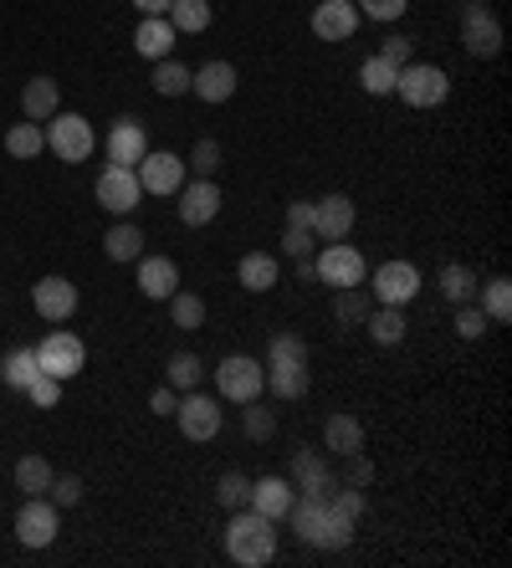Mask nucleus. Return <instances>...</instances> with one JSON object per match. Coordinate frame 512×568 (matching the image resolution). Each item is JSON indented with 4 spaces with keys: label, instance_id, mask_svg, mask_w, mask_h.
Wrapping results in <instances>:
<instances>
[{
    "label": "nucleus",
    "instance_id": "27",
    "mask_svg": "<svg viewBox=\"0 0 512 568\" xmlns=\"http://www.w3.org/2000/svg\"><path fill=\"white\" fill-rule=\"evenodd\" d=\"M369 313H375V297H369L365 282H359V287H334V317H338V328H365Z\"/></svg>",
    "mask_w": 512,
    "mask_h": 568
},
{
    "label": "nucleus",
    "instance_id": "8",
    "mask_svg": "<svg viewBox=\"0 0 512 568\" xmlns=\"http://www.w3.org/2000/svg\"><path fill=\"white\" fill-rule=\"evenodd\" d=\"M57 528H62V507L52 497H27V503L16 507V538H21V548H52Z\"/></svg>",
    "mask_w": 512,
    "mask_h": 568
},
{
    "label": "nucleus",
    "instance_id": "14",
    "mask_svg": "<svg viewBox=\"0 0 512 568\" xmlns=\"http://www.w3.org/2000/svg\"><path fill=\"white\" fill-rule=\"evenodd\" d=\"M139 200H144V185H139V174L129 164H109L98 174V205L109 215H129Z\"/></svg>",
    "mask_w": 512,
    "mask_h": 568
},
{
    "label": "nucleus",
    "instance_id": "52",
    "mask_svg": "<svg viewBox=\"0 0 512 568\" xmlns=\"http://www.w3.org/2000/svg\"><path fill=\"white\" fill-rule=\"evenodd\" d=\"M287 225H303V231H313V200H293V205H287Z\"/></svg>",
    "mask_w": 512,
    "mask_h": 568
},
{
    "label": "nucleus",
    "instance_id": "39",
    "mask_svg": "<svg viewBox=\"0 0 512 568\" xmlns=\"http://www.w3.org/2000/svg\"><path fill=\"white\" fill-rule=\"evenodd\" d=\"M201 374H205V364L195 354H175L164 364V379H170V389H180V395H190V389L201 384Z\"/></svg>",
    "mask_w": 512,
    "mask_h": 568
},
{
    "label": "nucleus",
    "instance_id": "10",
    "mask_svg": "<svg viewBox=\"0 0 512 568\" xmlns=\"http://www.w3.org/2000/svg\"><path fill=\"white\" fill-rule=\"evenodd\" d=\"M369 297L379 307H405L420 297V272L416 262H385L375 266V277H369Z\"/></svg>",
    "mask_w": 512,
    "mask_h": 568
},
{
    "label": "nucleus",
    "instance_id": "45",
    "mask_svg": "<svg viewBox=\"0 0 512 568\" xmlns=\"http://www.w3.org/2000/svg\"><path fill=\"white\" fill-rule=\"evenodd\" d=\"M457 333H461V338H467V344H477V338H482V333H487V313H482V307L461 303V307H457Z\"/></svg>",
    "mask_w": 512,
    "mask_h": 568
},
{
    "label": "nucleus",
    "instance_id": "26",
    "mask_svg": "<svg viewBox=\"0 0 512 568\" xmlns=\"http://www.w3.org/2000/svg\"><path fill=\"white\" fill-rule=\"evenodd\" d=\"M324 450H334V456H354V450H365V425L354 420V415H328L324 420Z\"/></svg>",
    "mask_w": 512,
    "mask_h": 568
},
{
    "label": "nucleus",
    "instance_id": "19",
    "mask_svg": "<svg viewBox=\"0 0 512 568\" xmlns=\"http://www.w3.org/2000/svg\"><path fill=\"white\" fill-rule=\"evenodd\" d=\"M139 292H144L149 303H170L180 292V266L170 256H139Z\"/></svg>",
    "mask_w": 512,
    "mask_h": 568
},
{
    "label": "nucleus",
    "instance_id": "37",
    "mask_svg": "<svg viewBox=\"0 0 512 568\" xmlns=\"http://www.w3.org/2000/svg\"><path fill=\"white\" fill-rule=\"evenodd\" d=\"M41 149H47V133H41V123H16L11 133H6V154L11 159H37Z\"/></svg>",
    "mask_w": 512,
    "mask_h": 568
},
{
    "label": "nucleus",
    "instance_id": "44",
    "mask_svg": "<svg viewBox=\"0 0 512 568\" xmlns=\"http://www.w3.org/2000/svg\"><path fill=\"white\" fill-rule=\"evenodd\" d=\"M31 405H41V410H57V399H62V379H52V374H37V379L27 384Z\"/></svg>",
    "mask_w": 512,
    "mask_h": 568
},
{
    "label": "nucleus",
    "instance_id": "11",
    "mask_svg": "<svg viewBox=\"0 0 512 568\" xmlns=\"http://www.w3.org/2000/svg\"><path fill=\"white\" fill-rule=\"evenodd\" d=\"M221 420H226V415H221V399L201 395V389H190V395L175 405V425L185 440H216Z\"/></svg>",
    "mask_w": 512,
    "mask_h": 568
},
{
    "label": "nucleus",
    "instance_id": "35",
    "mask_svg": "<svg viewBox=\"0 0 512 568\" xmlns=\"http://www.w3.org/2000/svg\"><path fill=\"white\" fill-rule=\"evenodd\" d=\"M41 374V364H37V348H11L6 354V364H0V379L11 384V389H21L27 395V384Z\"/></svg>",
    "mask_w": 512,
    "mask_h": 568
},
{
    "label": "nucleus",
    "instance_id": "54",
    "mask_svg": "<svg viewBox=\"0 0 512 568\" xmlns=\"http://www.w3.org/2000/svg\"><path fill=\"white\" fill-rule=\"evenodd\" d=\"M297 277H303V282H318V266H313V256H303V262H297Z\"/></svg>",
    "mask_w": 512,
    "mask_h": 568
},
{
    "label": "nucleus",
    "instance_id": "1",
    "mask_svg": "<svg viewBox=\"0 0 512 568\" xmlns=\"http://www.w3.org/2000/svg\"><path fill=\"white\" fill-rule=\"evenodd\" d=\"M287 523H293V532L308 542V548H324V554L349 548L354 532H359V517L344 513V507H338L328 491H297Z\"/></svg>",
    "mask_w": 512,
    "mask_h": 568
},
{
    "label": "nucleus",
    "instance_id": "23",
    "mask_svg": "<svg viewBox=\"0 0 512 568\" xmlns=\"http://www.w3.org/2000/svg\"><path fill=\"white\" fill-rule=\"evenodd\" d=\"M144 154H149L144 123H139V119H119V123H113V129H109V164H129V170H134Z\"/></svg>",
    "mask_w": 512,
    "mask_h": 568
},
{
    "label": "nucleus",
    "instance_id": "53",
    "mask_svg": "<svg viewBox=\"0 0 512 568\" xmlns=\"http://www.w3.org/2000/svg\"><path fill=\"white\" fill-rule=\"evenodd\" d=\"M134 6H139L144 16H164V11H170V0H134Z\"/></svg>",
    "mask_w": 512,
    "mask_h": 568
},
{
    "label": "nucleus",
    "instance_id": "32",
    "mask_svg": "<svg viewBox=\"0 0 512 568\" xmlns=\"http://www.w3.org/2000/svg\"><path fill=\"white\" fill-rule=\"evenodd\" d=\"M395 82H400V67L385 62V57H369V62H359V88H365L369 98H390L395 93Z\"/></svg>",
    "mask_w": 512,
    "mask_h": 568
},
{
    "label": "nucleus",
    "instance_id": "29",
    "mask_svg": "<svg viewBox=\"0 0 512 568\" xmlns=\"http://www.w3.org/2000/svg\"><path fill=\"white\" fill-rule=\"evenodd\" d=\"M164 16H170V27H175L180 37H201L216 11H211V0H170V11Z\"/></svg>",
    "mask_w": 512,
    "mask_h": 568
},
{
    "label": "nucleus",
    "instance_id": "17",
    "mask_svg": "<svg viewBox=\"0 0 512 568\" xmlns=\"http://www.w3.org/2000/svg\"><path fill=\"white\" fill-rule=\"evenodd\" d=\"M354 200L349 195H324V200H313V236H324V241H349L354 231Z\"/></svg>",
    "mask_w": 512,
    "mask_h": 568
},
{
    "label": "nucleus",
    "instance_id": "40",
    "mask_svg": "<svg viewBox=\"0 0 512 568\" xmlns=\"http://www.w3.org/2000/svg\"><path fill=\"white\" fill-rule=\"evenodd\" d=\"M216 503L226 507V513H242V507H252V476L242 471H226L216 487Z\"/></svg>",
    "mask_w": 512,
    "mask_h": 568
},
{
    "label": "nucleus",
    "instance_id": "13",
    "mask_svg": "<svg viewBox=\"0 0 512 568\" xmlns=\"http://www.w3.org/2000/svg\"><path fill=\"white\" fill-rule=\"evenodd\" d=\"M313 266H318V282H328V287H359V282L369 277L365 252H359V246H344V241H328Z\"/></svg>",
    "mask_w": 512,
    "mask_h": 568
},
{
    "label": "nucleus",
    "instance_id": "50",
    "mask_svg": "<svg viewBox=\"0 0 512 568\" xmlns=\"http://www.w3.org/2000/svg\"><path fill=\"white\" fill-rule=\"evenodd\" d=\"M379 57H385V62H395V67L416 62V41H410V37H385V47H379Z\"/></svg>",
    "mask_w": 512,
    "mask_h": 568
},
{
    "label": "nucleus",
    "instance_id": "5",
    "mask_svg": "<svg viewBox=\"0 0 512 568\" xmlns=\"http://www.w3.org/2000/svg\"><path fill=\"white\" fill-rule=\"evenodd\" d=\"M47 149H52L62 164H82V159L98 149V133L82 113H52V119H47Z\"/></svg>",
    "mask_w": 512,
    "mask_h": 568
},
{
    "label": "nucleus",
    "instance_id": "42",
    "mask_svg": "<svg viewBox=\"0 0 512 568\" xmlns=\"http://www.w3.org/2000/svg\"><path fill=\"white\" fill-rule=\"evenodd\" d=\"M185 170H195V180H216V170H221V144L216 139H195Z\"/></svg>",
    "mask_w": 512,
    "mask_h": 568
},
{
    "label": "nucleus",
    "instance_id": "47",
    "mask_svg": "<svg viewBox=\"0 0 512 568\" xmlns=\"http://www.w3.org/2000/svg\"><path fill=\"white\" fill-rule=\"evenodd\" d=\"M338 462H344V487H369L375 466L365 462V450H354V456H338Z\"/></svg>",
    "mask_w": 512,
    "mask_h": 568
},
{
    "label": "nucleus",
    "instance_id": "7",
    "mask_svg": "<svg viewBox=\"0 0 512 568\" xmlns=\"http://www.w3.org/2000/svg\"><path fill=\"white\" fill-rule=\"evenodd\" d=\"M37 364H41V374H52V379L68 384V379H78V374H82V364H88V348H82L78 333L52 328L37 344Z\"/></svg>",
    "mask_w": 512,
    "mask_h": 568
},
{
    "label": "nucleus",
    "instance_id": "15",
    "mask_svg": "<svg viewBox=\"0 0 512 568\" xmlns=\"http://www.w3.org/2000/svg\"><path fill=\"white\" fill-rule=\"evenodd\" d=\"M221 185L216 180H190V185H180V221L190 225V231H201V225H211L221 215Z\"/></svg>",
    "mask_w": 512,
    "mask_h": 568
},
{
    "label": "nucleus",
    "instance_id": "6",
    "mask_svg": "<svg viewBox=\"0 0 512 568\" xmlns=\"http://www.w3.org/2000/svg\"><path fill=\"white\" fill-rule=\"evenodd\" d=\"M395 93H400L410 108H441L446 98H451V78H446L436 62H405Z\"/></svg>",
    "mask_w": 512,
    "mask_h": 568
},
{
    "label": "nucleus",
    "instance_id": "41",
    "mask_svg": "<svg viewBox=\"0 0 512 568\" xmlns=\"http://www.w3.org/2000/svg\"><path fill=\"white\" fill-rule=\"evenodd\" d=\"M482 313H487V323H508V317H512V282L508 277H492V282H487Z\"/></svg>",
    "mask_w": 512,
    "mask_h": 568
},
{
    "label": "nucleus",
    "instance_id": "48",
    "mask_svg": "<svg viewBox=\"0 0 512 568\" xmlns=\"http://www.w3.org/2000/svg\"><path fill=\"white\" fill-rule=\"evenodd\" d=\"M359 11H365L369 21H400V16L410 11V0H359Z\"/></svg>",
    "mask_w": 512,
    "mask_h": 568
},
{
    "label": "nucleus",
    "instance_id": "34",
    "mask_svg": "<svg viewBox=\"0 0 512 568\" xmlns=\"http://www.w3.org/2000/svg\"><path fill=\"white\" fill-rule=\"evenodd\" d=\"M190 82H195V72H190L185 62H175V57L154 62V93H160V98H185Z\"/></svg>",
    "mask_w": 512,
    "mask_h": 568
},
{
    "label": "nucleus",
    "instance_id": "51",
    "mask_svg": "<svg viewBox=\"0 0 512 568\" xmlns=\"http://www.w3.org/2000/svg\"><path fill=\"white\" fill-rule=\"evenodd\" d=\"M175 405H180V389H170V384L149 395V410H154V415H175Z\"/></svg>",
    "mask_w": 512,
    "mask_h": 568
},
{
    "label": "nucleus",
    "instance_id": "24",
    "mask_svg": "<svg viewBox=\"0 0 512 568\" xmlns=\"http://www.w3.org/2000/svg\"><path fill=\"white\" fill-rule=\"evenodd\" d=\"M175 41H180V31L170 27V16H144L134 31V52L149 57V62H164V57L175 52Z\"/></svg>",
    "mask_w": 512,
    "mask_h": 568
},
{
    "label": "nucleus",
    "instance_id": "3",
    "mask_svg": "<svg viewBox=\"0 0 512 568\" xmlns=\"http://www.w3.org/2000/svg\"><path fill=\"white\" fill-rule=\"evenodd\" d=\"M226 554L236 558L242 568H267L277 558V523L252 507L231 513V528H226Z\"/></svg>",
    "mask_w": 512,
    "mask_h": 568
},
{
    "label": "nucleus",
    "instance_id": "21",
    "mask_svg": "<svg viewBox=\"0 0 512 568\" xmlns=\"http://www.w3.org/2000/svg\"><path fill=\"white\" fill-rule=\"evenodd\" d=\"M190 93L201 98V103H211V108L231 103V98H236V67H231V62H205V67H195V82H190Z\"/></svg>",
    "mask_w": 512,
    "mask_h": 568
},
{
    "label": "nucleus",
    "instance_id": "12",
    "mask_svg": "<svg viewBox=\"0 0 512 568\" xmlns=\"http://www.w3.org/2000/svg\"><path fill=\"white\" fill-rule=\"evenodd\" d=\"M139 185H144V195H180V185H185V159L170 154V149H149L144 159L134 164Z\"/></svg>",
    "mask_w": 512,
    "mask_h": 568
},
{
    "label": "nucleus",
    "instance_id": "16",
    "mask_svg": "<svg viewBox=\"0 0 512 568\" xmlns=\"http://www.w3.org/2000/svg\"><path fill=\"white\" fill-rule=\"evenodd\" d=\"M287 481H293V491H334L338 487V471L328 466V456H318L313 446H303V450H293Z\"/></svg>",
    "mask_w": 512,
    "mask_h": 568
},
{
    "label": "nucleus",
    "instance_id": "43",
    "mask_svg": "<svg viewBox=\"0 0 512 568\" xmlns=\"http://www.w3.org/2000/svg\"><path fill=\"white\" fill-rule=\"evenodd\" d=\"M242 430H246V440H272V430H277V410H267L262 399H252L246 415H242Z\"/></svg>",
    "mask_w": 512,
    "mask_h": 568
},
{
    "label": "nucleus",
    "instance_id": "20",
    "mask_svg": "<svg viewBox=\"0 0 512 568\" xmlns=\"http://www.w3.org/2000/svg\"><path fill=\"white\" fill-rule=\"evenodd\" d=\"M354 31H359L354 0H318V11H313V37L318 41H349Z\"/></svg>",
    "mask_w": 512,
    "mask_h": 568
},
{
    "label": "nucleus",
    "instance_id": "31",
    "mask_svg": "<svg viewBox=\"0 0 512 568\" xmlns=\"http://www.w3.org/2000/svg\"><path fill=\"white\" fill-rule=\"evenodd\" d=\"M477 292H482V282H477V272H472V266H461V262L441 266V297H446V303H451V307L472 303Z\"/></svg>",
    "mask_w": 512,
    "mask_h": 568
},
{
    "label": "nucleus",
    "instance_id": "2",
    "mask_svg": "<svg viewBox=\"0 0 512 568\" xmlns=\"http://www.w3.org/2000/svg\"><path fill=\"white\" fill-rule=\"evenodd\" d=\"M267 389L277 399H303L313 389L308 374V344L297 333H277L267 348Z\"/></svg>",
    "mask_w": 512,
    "mask_h": 568
},
{
    "label": "nucleus",
    "instance_id": "22",
    "mask_svg": "<svg viewBox=\"0 0 512 568\" xmlns=\"http://www.w3.org/2000/svg\"><path fill=\"white\" fill-rule=\"evenodd\" d=\"M293 481L287 476H262V481H252V513L272 517V523H283L287 513H293Z\"/></svg>",
    "mask_w": 512,
    "mask_h": 568
},
{
    "label": "nucleus",
    "instance_id": "49",
    "mask_svg": "<svg viewBox=\"0 0 512 568\" xmlns=\"http://www.w3.org/2000/svg\"><path fill=\"white\" fill-rule=\"evenodd\" d=\"M47 491H52L57 507H78L82 503V481H78V476H57L52 471V487H47Z\"/></svg>",
    "mask_w": 512,
    "mask_h": 568
},
{
    "label": "nucleus",
    "instance_id": "25",
    "mask_svg": "<svg viewBox=\"0 0 512 568\" xmlns=\"http://www.w3.org/2000/svg\"><path fill=\"white\" fill-rule=\"evenodd\" d=\"M236 277H242L246 292H272L277 282H283V266H277L272 252H246L242 262H236Z\"/></svg>",
    "mask_w": 512,
    "mask_h": 568
},
{
    "label": "nucleus",
    "instance_id": "28",
    "mask_svg": "<svg viewBox=\"0 0 512 568\" xmlns=\"http://www.w3.org/2000/svg\"><path fill=\"white\" fill-rule=\"evenodd\" d=\"M57 103H62V88H57L52 78H31L27 88H21V108H27L31 123H47L57 113Z\"/></svg>",
    "mask_w": 512,
    "mask_h": 568
},
{
    "label": "nucleus",
    "instance_id": "18",
    "mask_svg": "<svg viewBox=\"0 0 512 568\" xmlns=\"http://www.w3.org/2000/svg\"><path fill=\"white\" fill-rule=\"evenodd\" d=\"M31 303H37V313L47 317V323H68V317L78 313L82 297L68 277H41L37 287H31Z\"/></svg>",
    "mask_w": 512,
    "mask_h": 568
},
{
    "label": "nucleus",
    "instance_id": "38",
    "mask_svg": "<svg viewBox=\"0 0 512 568\" xmlns=\"http://www.w3.org/2000/svg\"><path fill=\"white\" fill-rule=\"evenodd\" d=\"M170 323H175L180 333H195L205 323V303H201V292H175L170 297Z\"/></svg>",
    "mask_w": 512,
    "mask_h": 568
},
{
    "label": "nucleus",
    "instance_id": "30",
    "mask_svg": "<svg viewBox=\"0 0 512 568\" xmlns=\"http://www.w3.org/2000/svg\"><path fill=\"white\" fill-rule=\"evenodd\" d=\"M365 328H369V338H375L379 348L405 344V333H410V328H405V313H400V307H379V303H375V313L365 317Z\"/></svg>",
    "mask_w": 512,
    "mask_h": 568
},
{
    "label": "nucleus",
    "instance_id": "9",
    "mask_svg": "<svg viewBox=\"0 0 512 568\" xmlns=\"http://www.w3.org/2000/svg\"><path fill=\"white\" fill-rule=\"evenodd\" d=\"M461 47L472 57H498L502 52V21L487 0H467L461 6Z\"/></svg>",
    "mask_w": 512,
    "mask_h": 568
},
{
    "label": "nucleus",
    "instance_id": "36",
    "mask_svg": "<svg viewBox=\"0 0 512 568\" xmlns=\"http://www.w3.org/2000/svg\"><path fill=\"white\" fill-rule=\"evenodd\" d=\"M16 487L27 491V497H41V491L52 487V466H47V456H21V462H16Z\"/></svg>",
    "mask_w": 512,
    "mask_h": 568
},
{
    "label": "nucleus",
    "instance_id": "46",
    "mask_svg": "<svg viewBox=\"0 0 512 568\" xmlns=\"http://www.w3.org/2000/svg\"><path fill=\"white\" fill-rule=\"evenodd\" d=\"M313 246H318V236H313V231H303V225H287V231H283V252L297 256V262H303V256H313Z\"/></svg>",
    "mask_w": 512,
    "mask_h": 568
},
{
    "label": "nucleus",
    "instance_id": "4",
    "mask_svg": "<svg viewBox=\"0 0 512 568\" xmlns=\"http://www.w3.org/2000/svg\"><path fill=\"white\" fill-rule=\"evenodd\" d=\"M216 389L221 399H236V405H252L267 389V364H256L252 354H226L216 364Z\"/></svg>",
    "mask_w": 512,
    "mask_h": 568
},
{
    "label": "nucleus",
    "instance_id": "33",
    "mask_svg": "<svg viewBox=\"0 0 512 568\" xmlns=\"http://www.w3.org/2000/svg\"><path fill=\"white\" fill-rule=\"evenodd\" d=\"M103 252H109V262H139V256H144V231L119 221L109 236H103Z\"/></svg>",
    "mask_w": 512,
    "mask_h": 568
}]
</instances>
